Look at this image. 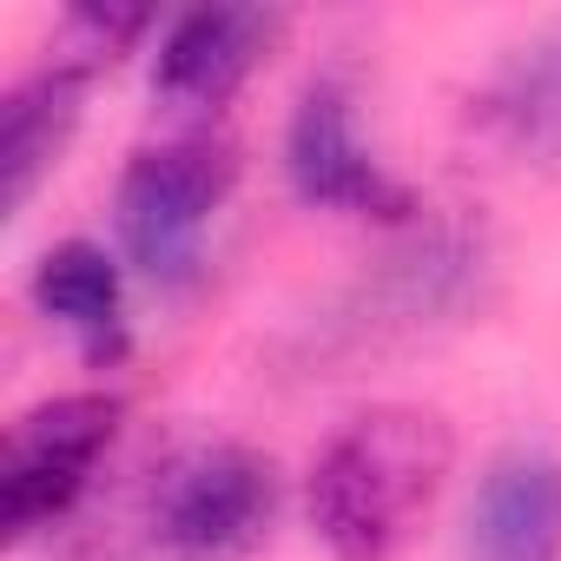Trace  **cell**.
<instances>
[{
  "instance_id": "cell-1",
  "label": "cell",
  "mask_w": 561,
  "mask_h": 561,
  "mask_svg": "<svg viewBox=\"0 0 561 561\" xmlns=\"http://www.w3.org/2000/svg\"><path fill=\"white\" fill-rule=\"evenodd\" d=\"M456 462V436L436 410L383 403L351 416L311 462L305 508L337 561H390L430 522Z\"/></svg>"
},
{
  "instance_id": "cell-2",
  "label": "cell",
  "mask_w": 561,
  "mask_h": 561,
  "mask_svg": "<svg viewBox=\"0 0 561 561\" xmlns=\"http://www.w3.org/2000/svg\"><path fill=\"white\" fill-rule=\"evenodd\" d=\"M489 298V244L469 225H423L397 251H383L357 285L318 318L311 357L357 364L383 351H410L462 318H476Z\"/></svg>"
},
{
  "instance_id": "cell-3",
  "label": "cell",
  "mask_w": 561,
  "mask_h": 561,
  "mask_svg": "<svg viewBox=\"0 0 561 561\" xmlns=\"http://www.w3.org/2000/svg\"><path fill=\"white\" fill-rule=\"evenodd\" d=\"M231 185H238V146L218 133H179L165 146L133 152V165L119 172V192H113V218H119L126 257L159 291L198 277L205 231L225 211Z\"/></svg>"
},
{
  "instance_id": "cell-4",
  "label": "cell",
  "mask_w": 561,
  "mask_h": 561,
  "mask_svg": "<svg viewBox=\"0 0 561 561\" xmlns=\"http://www.w3.org/2000/svg\"><path fill=\"white\" fill-rule=\"evenodd\" d=\"M277 528V469L244 443H205L152 482L146 535L172 561H244Z\"/></svg>"
},
{
  "instance_id": "cell-5",
  "label": "cell",
  "mask_w": 561,
  "mask_h": 561,
  "mask_svg": "<svg viewBox=\"0 0 561 561\" xmlns=\"http://www.w3.org/2000/svg\"><path fill=\"white\" fill-rule=\"evenodd\" d=\"M113 436H119V403L100 390L27 410L8 436V462H0V528H8V541H34L60 528L93 489L100 462L113 456Z\"/></svg>"
},
{
  "instance_id": "cell-6",
  "label": "cell",
  "mask_w": 561,
  "mask_h": 561,
  "mask_svg": "<svg viewBox=\"0 0 561 561\" xmlns=\"http://www.w3.org/2000/svg\"><path fill=\"white\" fill-rule=\"evenodd\" d=\"M285 179L305 205L337 211V218H383L403 225L416 211L410 185L370 152L364 126H357V93L324 73L298 93L291 126H285Z\"/></svg>"
},
{
  "instance_id": "cell-7",
  "label": "cell",
  "mask_w": 561,
  "mask_h": 561,
  "mask_svg": "<svg viewBox=\"0 0 561 561\" xmlns=\"http://www.w3.org/2000/svg\"><path fill=\"white\" fill-rule=\"evenodd\" d=\"M285 41V14L271 8H192L165 21L152 54V93L172 113H218Z\"/></svg>"
},
{
  "instance_id": "cell-8",
  "label": "cell",
  "mask_w": 561,
  "mask_h": 561,
  "mask_svg": "<svg viewBox=\"0 0 561 561\" xmlns=\"http://www.w3.org/2000/svg\"><path fill=\"white\" fill-rule=\"evenodd\" d=\"M469 126L495 159L561 172V21L495 60L469 100Z\"/></svg>"
},
{
  "instance_id": "cell-9",
  "label": "cell",
  "mask_w": 561,
  "mask_h": 561,
  "mask_svg": "<svg viewBox=\"0 0 561 561\" xmlns=\"http://www.w3.org/2000/svg\"><path fill=\"white\" fill-rule=\"evenodd\" d=\"M469 561H561V456L508 449L482 469L469 522Z\"/></svg>"
},
{
  "instance_id": "cell-10",
  "label": "cell",
  "mask_w": 561,
  "mask_h": 561,
  "mask_svg": "<svg viewBox=\"0 0 561 561\" xmlns=\"http://www.w3.org/2000/svg\"><path fill=\"white\" fill-rule=\"evenodd\" d=\"M80 113H87V73L60 60L34 67L8 93V106H0V211L8 218H21L27 198L54 179L60 152L80 133Z\"/></svg>"
},
{
  "instance_id": "cell-11",
  "label": "cell",
  "mask_w": 561,
  "mask_h": 561,
  "mask_svg": "<svg viewBox=\"0 0 561 561\" xmlns=\"http://www.w3.org/2000/svg\"><path fill=\"white\" fill-rule=\"evenodd\" d=\"M34 305L67 337H80V351L93 364L119 357V344H126V277H119V257L106 244H93V238L54 244L34 264Z\"/></svg>"
},
{
  "instance_id": "cell-12",
  "label": "cell",
  "mask_w": 561,
  "mask_h": 561,
  "mask_svg": "<svg viewBox=\"0 0 561 561\" xmlns=\"http://www.w3.org/2000/svg\"><path fill=\"white\" fill-rule=\"evenodd\" d=\"M146 34H152V14L146 8H73L54 27V60L93 80L100 67H113L119 54H133Z\"/></svg>"
}]
</instances>
